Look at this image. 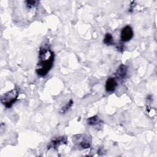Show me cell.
<instances>
[{
  "mask_svg": "<svg viewBox=\"0 0 157 157\" xmlns=\"http://www.w3.org/2000/svg\"><path fill=\"white\" fill-rule=\"evenodd\" d=\"M55 58L52 50L46 47L40 48L39 53V61L37 64L36 72L38 75L45 76L52 69Z\"/></svg>",
  "mask_w": 157,
  "mask_h": 157,
  "instance_id": "1",
  "label": "cell"
},
{
  "mask_svg": "<svg viewBox=\"0 0 157 157\" xmlns=\"http://www.w3.org/2000/svg\"><path fill=\"white\" fill-rule=\"evenodd\" d=\"M133 35L134 33L132 28L129 25H126L121 31L120 38L123 42H128L132 38Z\"/></svg>",
  "mask_w": 157,
  "mask_h": 157,
  "instance_id": "3",
  "label": "cell"
},
{
  "mask_svg": "<svg viewBox=\"0 0 157 157\" xmlns=\"http://www.w3.org/2000/svg\"><path fill=\"white\" fill-rule=\"evenodd\" d=\"M102 121L100 120V118L95 115V116H93V117H90L88 118L87 120V123L89 125H92V126H94V125H96V124H99L100 123H101Z\"/></svg>",
  "mask_w": 157,
  "mask_h": 157,
  "instance_id": "7",
  "label": "cell"
},
{
  "mask_svg": "<svg viewBox=\"0 0 157 157\" xmlns=\"http://www.w3.org/2000/svg\"><path fill=\"white\" fill-rule=\"evenodd\" d=\"M103 42L107 45H112V44H113V38L112 35L110 33H107L104 36Z\"/></svg>",
  "mask_w": 157,
  "mask_h": 157,
  "instance_id": "9",
  "label": "cell"
},
{
  "mask_svg": "<svg viewBox=\"0 0 157 157\" xmlns=\"http://www.w3.org/2000/svg\"><path fill=\"white\" fill-rule=\"evenodd\" d=\"M18 96V91L17 89H13L1 96V101L7 108H10L15 102Z\"/></svg>",
  "mask_w": 157,
  "mask_h": 157,
  "instance_id": "2",
  "label": "cell"
},
{
  "mask_svg": "<svg viewBox=\"0 0 157 157\" xmlns=\"http://www.w3.org/2000/svg\"><path fill=\"white\" fill-rule=\"evenodd\" d=\"M117 86V82L115 78L114 77H109L107 78L105 82V90L107 92H113L115 90Z\"/></svg>",
  "mask_w": 157,
  "mask_h": 157,
  "instance_id": "4",
  "label": "cell"
},
{
  "mask_svg": "<svg viewBox=\"0 0 157 157\" xmlns=\"http://www.w3.org/2000/svg\"><path fill=\"white\" fill-rule=\"evenodd\" d=\"M73 104V101L72 99H71L69 102H67L64 106H63L60 110H59V112L60 113H62V114H64V113H66L69 109L70 108L72 107Z\"/></svg>",
  "mask_w": 157,
  "mask_h": 157,
  "instance_id": "8",
  "label": "cell"
},
{
  "mask_svg": "<svg viewBox=\"0 0 157 157\" xmlns=\"http://www.w3.org/2000/svg\"><path fill=\"white\" fill-rule=\"evenodd\" d=\"M127 73V67L124 64H121L118 68L117 69V71L115 72L116 77L120 80L123 79L125 76L126 75Z\"/></svg>",
  "mask_w": 157,
  "mask_h": 157,
  "instance_id": "6",
  "label": "cell"
},
{
  "mask_svg": "<svg viewBox=\"0 0 157 157\" xmlns=\"http://www.w3.org/2000/svg\"><path fill=\"white\" fill-rule=\"evenodd\" d=\"M67 142V139L65 137H58L53 139L48 145V148H56L58 145L62 144H66Z\"/></svg>",
  "mask_w": 157,
  "mask_h": 157,
  "instance_id": "5",
  "label": "cell"
},
{
  "mask_svg": "<svg viewBox=\"0 0 157 157\" xmlns=\"http://www.w3.org/2000/svg\"><path fill=\"white\" fill-rule=\"evenodd\" d=\"M80 145L83 148H89L90 147V142L88 141V139H83L80 142Z\"/></svg>",
  "mask_w": 157,
  "mask_h": 157,
  "instance_id": "10",
  "label": "cell"
}]
</instances>
